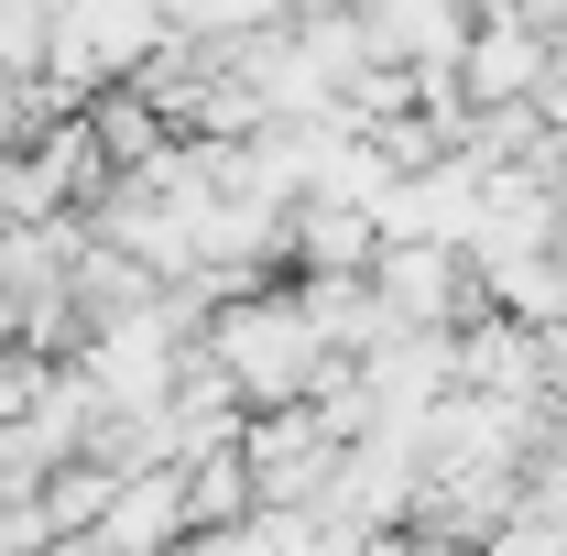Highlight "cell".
I'll list each match as a JSON object with an SVG mask.
<instances>
[{
  "mask_svg": "<svg viewBox=\"0 0 567 556\" xmlns=\"http://www.w3.org/2000/svg\"><path fill=\"white\" fill-rule=\"evenodd\" d=\"M339 459H350V436L317 415V404L251 415V436H240V470H251V491H262V513H317L328 481H339Z\"/></svg>",
  "mask_w": 567,
  "mask_h": 556,
  "instance_id": "7a4b0ae2",
  "label": "cell"
},
{
  "mask_svg": "<svg viewBox=\"0 0 567 556\" xmlns=\"http://www.w3.org/2000/svg\"><path fill=\"white\" fill-rule=\"evenodd\" d=\"M458 87H481V99H546V66H535V22H492V33H470V55H458Z\"/></svg>",
  "mask_w": 567,
  "mask_h": 556,
  "instance_id": "277c9868",
  "label": "cell"
},
{
  "mask_svg": "<svg viewBox=\"0 0 567 556\" xmlns=\"http://www.w3.org/2000/svg\"><path fill=\"white\" fill-rule=\"evenodd\" d=\"M110 556H186L197 546V513H186V470H142V481L110 491V524H99Z\"/></svg>",
  "mask_w": 567,
  "mask_h": 556,
  "instance_id": "3957f363",
  "label": "cell"
},
{
  "mask_svg": "<svg viewBox=\"0 0 567 556\" xmlns=\"http://www.w3.org/2000/svg\"><path fill=\"white\" fill-rule=\"evenodd\" d=\"M492 556H567V513L557 502H524V513L492 535Z\"/></svg>",
  "mask_w": 567,
  "mask_h": 556,
  "instance_id": "5b68a950",
  "label": "cell"
},
{
  "mask_svg": "<svg viewBox=\"0 0 567 556\" xmlns=\"http://www.w3.org/2000/svg\"><path fill=\"white\" fill-rule=\"evenodd\" d=\"M208 360L229 371V393L251 404V415H295V404H317V382L339 371L328 339L306 328V306L295 295H240V306H218L208 317Z\"/></svg>",
  "mask_w": 567,
  "mask_h": 556,
  "instance_id": "6da1fadb",
  "label": "cell"
}]
</instances>
